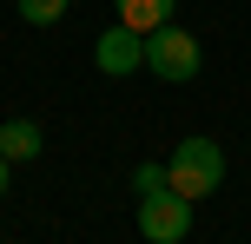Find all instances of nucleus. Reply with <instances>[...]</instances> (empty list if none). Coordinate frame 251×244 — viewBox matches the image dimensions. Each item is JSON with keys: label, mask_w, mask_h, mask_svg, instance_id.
I'll return each instance as SVG.
<instances>
[{"label": "nucleus", "mask_w": 251, "mask_h": 244, "mask_svg": "<svg viewBox=\"0 0 251 244\" xmlns=\"http://www.w3.org/2000/svg\"><path fill=\"white\" fill-rule=\"evenodd\" d=\"M139 231H146L152 244H178L192 231V198H178L172 185L146 192V198H139Z\"/></svg>", "instance_id": "obj_3"}, {"label": "nucleus", "mask_w": 251, "mask_h": 244, "mask_svg": "<svg viewBox=\"0 0 251 244\" xmlns=\"http://www.w3.org/2000/svg\"><path fill=\"white\" fill-rule=\"evenodd\" d=\"M20 20H33V26H60V20H66V0H20Z\"/></svg>", "instance_id": "obj_7"}, {"label": "nucleus", "mask_w": 251, "mask_h": 244, "mask_svg": "<svg viewBox=\"0 0 251 244\" xmlns=\"http://www.w3.org/2000/svg\"><path fill=\"white\" fill-rule=\"evenodd\" d=\"M7 185H13V165H7V158H0V198H7Z\"/></svg>", "instance_id": "obj_9"}, {"label": "nucleus", "mask_w": 251, "mask_h": 244, "mask_svg": "<svg viewBox=\"0 0 251 244\" xmlns=\"http://www.w3.org/2000/svg\"><path fill=\"white\" fill-rule=\"evenodd\" d=\"M165 185H172L178 198H192V205L212 198L218 185H225V152H218V139H199V132L178 139V152L165 158Z\"/></svg>", "instance_id": "obj_1"}, {"label": "nucleus", "mask_w": 251, "mask_h": 244, "mask_svg": "<svg viewBox=\"0 0 251 244\" xmlns=\"http://www.w3.org/2000/svg\"><path fill=\"white\" fill-rule=\"evenodd\" d=\"M0 158L7 165L40 158V119H0Z\"/></svg>", "instance_id": "obj_5"}, {"label": "nucleus", "mask_w": 251, "mask_h": 244, "mask_svg": "<svg viewBox=\"0 0 251 244\" xmlns=\"http://www.w3.org/2000/svg\"><path fill=\"white\" fill-rule=\"evenodd\" d=\"M93 60H100V73H146V33H132L126 20H113L100 40H93Z\"/></svg>", "instance_id": "obj_4"}, {"label": "nucleus", "mask_w": 251, "mask_h": 244, "mask_svg": "<svg viewBox=\"0 0 251 244\" xmlns=\"http://www.w3.org/2000/svg\"><path fill=\"white\" fill-rule=\"evenodd\" d=\"M205 53H199V33H185V26H152L146 33V73H159L165 86H185V79H199Z\"/></svg>", "instance_id": "obj_2"}, {"label": "nucleus", "mask_w": 251, "mask_h": 244, "mask_svg": "<svg viewBox=\"0 0 251 244\" xmlns=\"http://www.w3.org/2000/svg\"><path fill=\"white\" fill-rule=\"evenodd\" d=\"M113 7H119V20L132 26V33H152V26H165V20H172V7H178V0H113Z\"/></svg>", "instance_id": "obj_6"}, {"label": "nucleus", "mask_w": 251, "mask_h": 244, "mask_svg": "<svg viewBox=\"0 0 251 244\" xmlns=\"http://www.w3.org/2000/svg\"><path fill=\"white\" fill-rule=\"evenodd\" d=\"M159 185H165V165H152V158H146V165L132 172V192L146 198V192H159Z\"/></svg>", "instance_id": "obj_8"}]
</instances>
